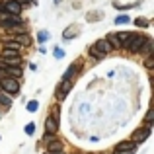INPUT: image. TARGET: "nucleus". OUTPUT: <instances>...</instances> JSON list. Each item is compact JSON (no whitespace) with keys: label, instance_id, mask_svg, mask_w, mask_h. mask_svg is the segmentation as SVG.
Masks as SVG:
<instances>
[{"label":"nucleus","instance_id":"1","mask_svg":"<svg viewBox=\"0 0 154 154\" xmlns=\"http://www.w3.org/2000/svg\"><path fill=\"white\" fill-rule=\"evenodd\" d=\"M0 88H2V92H6V94H10V96H18L20 82L16 78H12V76H4V78L0 80Z\"/></svg>","mask_w":154,"mask_h":154},{"label":"nucleus","instance_id":"2","mask_svg":"<svg viewBox=\"0 0 154 154\" xmlns=\"http://www.w3.org/2000/svg\"><path fill=\"white\" fill-rule=\"evenodd\" d=\"M144 41H146V37H144V35H135V33H133L131 39H129V41L123 45V49H127L129 53H135V55H137V53L140 51V47H143Z\"/></svg>","mask_w":154,"mask_h":154},{"label":"nucleus","instance_id":"3","mask_svg":"<svg viewBox=\"0 0 154 154\" xmlns=\"http://www.w3.org/2000/svg\"><path fill=\"white\" fill-rule=\"evenodd\" d=\"M150 129L152 127H146L144 125L143 129H139V131H135V135H133V143L135 144H140V143H144V140L150 137Z\"/></svg>","mask_w":154,"mask_h":154},{"label":"nucleus","instance_id":"4","mask_svg":"<svg viewBox=\"0 0 154 154\" xmlns=\"http://www.w3.org/2000/svg\"><path fill=\"white\" fill-rule=\"evenodd\" d=\"M2 10L10 12V14H14V16H20L22 14V4H20L18 0H8V2L2 6Z\"/></svg>","mask_w":154,"mask_h":154},{"label":"nucleus","instance_id":"5","mask_svg":"<svg viewBox=\"0 0 154 154\" xmlns=\"http://www.w3.org/2000/svg\"><path fill=\"white\" fill-rule=\"evenodd\" d=\"M70 88H72V82H70V80H66V78H63L60 86L57 88V98H59V100H64V96L70 92Z\"/></svg>","mask_w":154,"mask_h":154},{"label":"nucleus","instance_id":"6","mask_svg":"<svg viewBox=\"0 0 154 154\" xmlns=\"http://www.w3.org/2000/svg\"><path fill=\"white\" fill-rule=\"evenodd\" d=\"M57 131H59V121H57L53 115H49L45 119V133L47 135H55Z\"/></svg>","mask_w":154,"mask_h":154},{"label":"nucleus","instance_id":"7","mask_svg":"<svg viewBox=\"0 0 154 154\" xmlns=\"http://www.w3.org/2000/svg\"><path fill=\"white\" fill-rule=\"evenodd\" d=\"M94 47H96V49H98L100 53H103V55H107V53L111 51V45H109L107 39H98V41L94 43Z\"/></svg>","mask_w":154,"mask_h":154},{"label":"nucleus","instance_id":"8","mask_svg":"<svg viewBox=\"0 0 154 154\" xmlns=\"http://www.w3.org/2000/svg\"><path fill=\"white\" fill-rule=\"evenodd\" d=\"M78 31H80V27L76 26V23H72V26H68L66 29L63 31V37L64 39H72V37H76V35H78Z\"/></svg>","mask_w":154,"mask_h":154},{"label":"nucleus","instance_id":"9","mask_svg":"<svg viewBox=\"0 0 154 154\" xmlns=\"http://www.w3.org/2000/svg\"><path fill=\"white\" fill-rule=\"evenodd\" d=\"M109 41V45H111V49H123L121 47V41L117 39V33H107V37H105Z\"/></svg>","mask_w":154,"mask_h":154},{"label":"nucleus","instance_id":"10","mask_svg":"<svg viewBox=\"0 0 154 154\" xmlns=\"http://www.w3.org/2000/svg\"><path fill=\"white\" fill-rule=\"evenodd\" d=\"M6 68V74L12 78H20L22 76V66H4Z\"/></svg>","mask_w":154,"mask_h":154},{"label":"nucleus","instance_id":"11","mask_svg":"<svg viewBox=\"0 0 154 154\" xmlns=\"http://www.w3.org/2000/svg\"><path fill=\"white\" fill-rule=\"evenodd\" d=\"M115 148H117V150H135L137 144H135V143H131V140H123V143H119Z\"/></svg>","mask_w":154,"mask_h":154},{"label":"nucleus","instance_id":"12","mask_svg":"<svg viewBox=\"0 0 154 154\" xmlns=\"http://www.w3.org/2000/svg\"><path fill=\"white\" fill-rule=\"evenodd\" d=\"M47 150H63V140L51 139L49 143H47Z\"/></svg>","mask_w":154,"mask_h":154},{"label":"nucleus","instance_id":"13","mask_svg":"<svg viewBox=\"0 0 154 154\" xmlns=\"http://www.w3.org/2000/svg\"><path fill=\"white\" fill-rule=\"evenodd\" d=\"M16 41L20 43V45H29L31 43V37L26 33H16Z\"/></svg>","mask_w":154,"mask_h":154},{"label":"nucleus","instance_id":"14","mask_svg":"<svg viewBox=\"0 0 154 154\" xmlns=\"http://www.w3.org/2000/svg\"><path fill=\"white\" fill-rule=\"evenodd\" d=\"M78 70H80V64H78V66H76V64H72V66L68 68L66 72H64V76H63V78L70 80V78H72V76H74V74H76V72H78Z\"/></svg>","mask_w":154,"mask_h":154},{"label":"nucleus","instance_id":"15","mask_svg":"<svg viewBox=\"0 0 154 154\" xmlns=\"http://www.w3.org/2000/svg\"><path fill=\"white\" fill-rule=\"evenodd\" d=\"M131 35H133V33H129V31H121V33H117V39L121 41V47H123L125 43L131 39Z\"/></svg>","mask_w":154,"mask_h":154},{"label":"nucleus","instance_id":"16","mask_svg":"<svg viewBox=\"0 0 154 154\" xmlns=\"http://www.w3.org/2000/svg\"><path fill=\"white\" fill-rule=\"evenodd\" d=\"M2 47H6V49H16V51H20V47H22V45H20V43L14 39V41H6V43H2Z\"/></svg>","mask_w":154,"mask_h":154},{"label":"nucleus","instance_id":"17","mask_svg":"<svg viewBox=\"0 0 154 154\" xmlns=\"http://www.w3.org/2000/svg\"><path fill=\"white\" fill-rule=\"evenodd\" d=\"M88 53H90V57H94V59H102V57H103V53H100V51L96 49L94 45H90V47H88Z\"/></svg>","mask_w":154,"mask_h":154},{"label":"nucleus","instance_id":"18","mask_svg":"<svg viewBox=\"0 0 154 154\" xmlns=\"http://www.w3.org/2000/svg\"><path fill=\"white\" fill-rule=\"evenodd\" d=\"M2 57H4V59H12V57H18V51H16V49H6V47H4Z\"/></svg>","mask_w":154,"mask_h":154},{"label":"nucleus","instance_id":"19","mask_svg":"<svg viewBox=\"0 0 154 154\" xmlns=\"http://www.w3.org/2000/svg\"><path fill=\"white\" fill-rule=\"evenodd\" d=\"M0 103H2V105H6V107H10V103H12V100L8 98V96H6V92H2V90H0Z\"/></svg>","mask_w":154,"mask_h":154},{"label":"nucleus","instance_id":"20","mask_svg":"<svg viewBox=\"0 0 154 154\" xmlns=\"http://www.w3.org/2000/svg\"><path fill=\"white\" fill-rule=\"evenodd\" d=\"M152 119H154V111H152V109H148L146 117H144V125H146V127H152Z\"/></svg>","mask_w":154,"mask_h":154},{"label":"nucleus","instance_id":"21","mask_svg":"<svg viewBox=\"0 0 154 154\" xmlns=\"http://www.w3.org/2000/svg\"><path fill=\"white\" fill-rule=\"evenodd\" d=\"M144 66H146L148 70H152V68H154V55H152V53L146 57V60H144Z\"/></svg>","mask_w":154,"mask_h":154},{"label":"nucleus","instance_id":"22","mask_svg":"<svg viewBox=\"0 0 154 154\" xmlns=\"http://www.w3.org/2000/svg\"><path fill=\"white\" fill-rule=\"evenodd\" d=\"M86 20H88V22H98V20H102V14H100V12L92 14V12H90V14L86 16Z\"/></svg>","mask_w":154,"mask_h":154},{"label":"nucleus","instance_id":"23","mask_svg":"<svg viewBox=\"0 0 154 154\" xmlns=\"http://www.w3.org/2000/svg\"><path fill=\"white\" fill-rule=\"evenodd\" d=\"M37 107H39V103L35 102V100H31V102L27 103V111H31V113H33V111H37Z\"/></svg>","mask_w":154,"mask_h":154},{"label":"nucleus","instance_id":"24","mask_svg":"<svg viewBox=\"0 0 154 154\" xmlns=\"http://www.w3.org/2000/svg\"><path fill=\"white\" fill-rule=\"evenodd\" d=\"M26 133H27V135H33V133H35V123H27L26 125Z\"/></svg>","mask_w":154,"mask_h":154},{"label":"nucleus","instance_id":"25","mask_svg":"<svg viewBox=\"0 0 154 154\" xmlns=\"http://www.w3.org/2000/svg\"><path fill=\"white\" fill-rule=\"evenodd\" d=\"M37 39H39V41H47V39H49V33H47V31H39V35H37Z\"/></svg>","mask_w":154,"mask_h":154},{"label":"nucleus","instance_id":"26","mask_svg":"<svg viewBox=\"0 0 154 154\" xmlns=\"http://www.w3.org/2000/svg\"><path fill=\"white\" fill-rule=\"evenodd\" d=\"M135 26H140V27H146V26H148V22H146V20H143V18H137V20H135Z\"/></svg>","mask_w":154,"mask_h":154},{"label":"nucleus","instance_id":"27","mask_svg":"<svg viewBox=\"0 0 154 154\" xmlns=\"http://www.w3.org/2000/svg\"><path fill=\"white\" fill-rule=\"evenodd\" d=\"M129 22V16H117L115 18V23H127Z\"/></svg>","mask_w":154,"mask_h":154},{"label":"nucleus","instance_id":"28","mask_svg":"<svg viewBox=\"0 0 154 154\" xmlns=\"http://www.w3.org/2000/svg\"><path fill=\"white\" fill-rule=\"evenodd\" d=\"M53 55H55V59H63V57H64V51L63 49H55Z\"/></svg>","mask_w":154,"mask_h":154},{"label":"nucleus","instance_id":"29","mask_svg":"<svg viewBox=\"0 0 154 154\" xmlns=\"http://www.w3.org/2000/svg\"><path fill=\"white\" fill-rule=\"evenodd\" d=\"M20 4H22V8L23 6H27V4H35V0H18Z\"/></svg>","mask_w":154,"mask_h":154},{"label":"nucleus","instance_id":"30","mask_svg":"<svg viewBox=\"0 0 154 154\" xmlns=\"http://www.w3.org/2000/svg\"><path fill=\"white\" fill-rule=\"evenodd\" d=\"M133 152H135V150H117V148H115L113 154H133Z\"/></svg>","mask_w":154,"mask_h":154},{"label":"nucleus","instance_id":"31","mask_svg":"<svg viewBox=\"0 0 154 154\" xmlns=\"http://www.w3.org/2000/svg\"><path fill=\"white\" fill-rule=\"evenodd\" d=\"M53 117H55V119L59 121V107H57V105H55V107H53Z\"/></svg>","mask_w":154,"mask_h":154},{"label":"nucleus","instance_id":"32","mask_svg":"<svg viewBox=\"0 0 154 154\" xmlns=\"http://www.w3.org/2000/svg\"><path fill=\"white\" fill-rule=\"evenodd\" d=\"M45 154H63V150H47Z\"/></svg>","mask_w":154,"mask_h":154},{"label":"nucleus","instance_id":"33","mask_svg":"<svg viewBox=\"0 0 154 154\" xmlns=\"http://www.w3.org/2000/svg\"><path fill=\"white\" fill-rule=\"evenodd\" d=\"M0 47H2V43H0Z\"/></svg>","mask_w":154,"mask_h":154},{"label":"nucleus","instance_id":"34","mask_svg":"<svg viewBox=\"0 0 154 154\" xmlns=\"http://www.w3.org/2000/svg\"><path fill=\"white\" fill-rule=\"evenodd\" d=\"M0 115H2V113H0Z\"/></svg>","mask_w":154,"mask_h":154},{"label":"nucleus","instance_id":"35","mask_svg":"<svg viewBox=\"0 0 154 154\" xmlns=\"http://www.w3.org/2000/svg\"><path fill=\"white\" fill-rule=\"evenodd\" d=\"M0 90H2V88H0Z\"/></svg>","mask_w":154,"mask_h":154}]
</instances>
